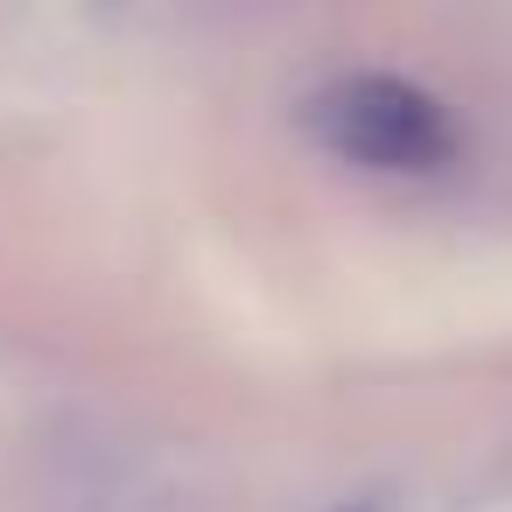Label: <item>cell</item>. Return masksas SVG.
Segmentation results:
<instances>
[{
    "instance_id": "1",
    "label": "cell",
    "mask_w": 512,
    "mask_h": 512,
    "mask_svg": "<svg viewBox=\"0 0 512 512\" xmlns=\"http://www.w3.org/2000/svg\"><path fill=\"white\" fill-rule=\"evenodd\" d=\"M302 127L330 155H344L358 169H386V176H421V169H442L456 155V127H449L442 99H428L421 85L386 78V71H358V78L323 85L302 106Z\"/></svg>"
}]
</instances>
